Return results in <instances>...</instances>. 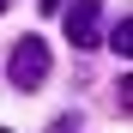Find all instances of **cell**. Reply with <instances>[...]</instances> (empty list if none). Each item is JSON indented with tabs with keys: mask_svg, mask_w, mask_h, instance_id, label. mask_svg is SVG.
Here are the masks:
<instances>
[{
	"mask_svg": "<svg viewBox=\"0 0 133 133\" xmlns=\"http://www.w3.org/2000/svg\"><path fill=\"white\" fill-rule=\"evenodd\" d=\"M6 79L18 91H42V79H49V42L42 36H18L12 55H6Z\"/></svg>",
	"mask_w": 133,
	"mask_h": 133,
	"instance_id": "cell-1",
	"label": "cell"
},
{
	"mask_svg": "<svg viewBox=\"0 0 133 133\" xmlns=\"http://www.w3.org/2000/svg\"><path fill=\"white\" fill-rule=\"evenodd\" d=\"M0 133H6V127H0Z\"/></svg>",
	"mask_w": 133,
	"mask_h": 133,
	"instance_id": "cell-5",
	"label": "cell"
},
{
	"mask_svg": "<svg viewBox=\"0 0 133 133\" xmlns=\"http://www.w3.org/2000/svg\"><path fill=\"white\" fill-rule=\"evenodd\" d=\"M66 36H73V49H97V42H103V6H97V0L66 6Z\"/></svg>",
	"mask_w": 133,
	"mask_h": 133,
	"instance_id": "cell-2",
	"label": "cell"
},
{
	"mask_svg": "<svg viewBox=\"0 0 133 133\" xmlns=\"http://www.w3.org/2000/svg\"><path fill=\"white\" fill-rule=\"evenodd\" d=\"M49 133H79V109H73V115H55V127Z\"/></svg>",
	"mask_w": 133,
	"mask_h": 133,
	"instance_id": "cell-4",
	"label": "cell"
},
{
	"mask_svg": "<svg viewBox=\"0 0 133 133\" xmlns=\"http://www.w3.org/2000/svg\"><path fill=\"white\" fill-rule=\"evenodd\" d=\"M109 49H115L121 61L133 55V12H121V24H115V30H109Z\"/></svg>",
	"mask_w": 133,
	"mask_h": 133,
	"instance_id": "cell-3",
	"label": "cell"
}]
</instances>
